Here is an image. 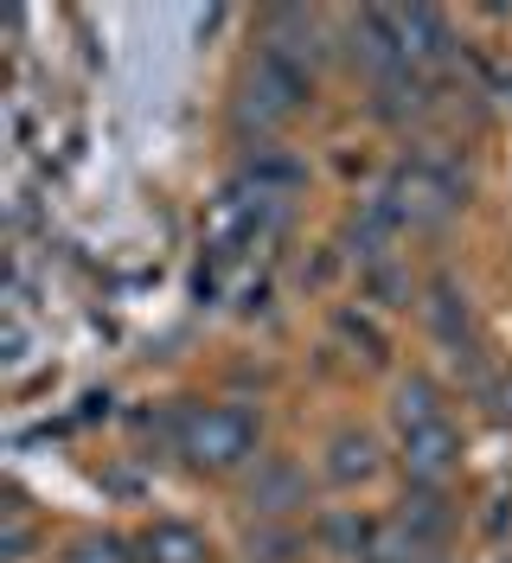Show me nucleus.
Wrapping results in <instances>:
<instances>
[{
	"label": "nucleus",
	"mask_w": 512,
	"mask_h": 563,
	"mask_svg": "<svg viewBox=\"0 0 512 563\" xmlns=\"http://www.w3.org/2000/svg\"><path fill=\"white\" fill-rule=\"evenodd\" d=\"M141 563H211V544H205V531L179 526V519H154V526L141 531Z\"/></svg>",
	"instance_id": "39448f33"
},
{
	"label": "nucleus",
	"mask_w": 512,
	"mask_h": 563,
	"mask_svg": "<svg viewBox=\"0 0 512 563\" xmlns=\"http://www.w3.org/2000/svg\"><path fill=\"white\" fill-rule=\"evenodd\" d=\"M179 455L193 461V467L225 474V467H238V461L257 455V417H250L243 404L193 410V417H179Z\"/></svg>",
	"instance_id": "f03ea898"
},
{
	"label": "nucleus",
	"mask_w": 512,
	"mask_h": 563,
	"mask_svg": "<svg viewBox=\"0 0 512 563\" xmlns=\"http://www.w3.org/2000/svg\"><path fill=\"white\" fill-rule=\"evenodd\" d=\"M26 551H33V526H26V512H20V506H7V526H0V558L20 563Z\"/></svg>",
	"instance_id": "ddd939ff"
},
{
	"label": "nucleus",
	"mask_w": 512,
	"mask_h": 563,
	"mask_svg": "<svg viewBox=\"0 0 512 563\" xmlns=\"http://www.w3.org/2000/svg\"><path fill=\"white\" fill-rule=\"evenodd\" d=\"M327 474H334L340 487L372 481V474H378V442L366 435V429H340V435L327 442Z\"/></svg>",
	"instance_id": "423d86ee"
},
{
	"label": "nucleus",
	"mask_w": 512,
	"mask_h": 563,
	"mask_svg": "<svg viewBox=\"0 0 512 563\" xmlns=\"http://www.w3.org/2000/svg\"><path fill=\"white\" fill-rule=\"evenodd\" d=\"M320 538H327L340 558H366V544H372V526H366V519H352V512H334V519L320 526Z\"/></svg>",
	"instance_id": "f8f14e48"
},
{
	"label": "nucleus",
	"mask_w": 512,
	"mask_h": 563,
	"mask_svg": "<svg viewBox=\"0 0 512 563\" xmlns=\"http://www.w3.org/2000/svg\"><path fill=\"white\" fill-rule=\"evenodd\" d=\"M455 206H461V179L448 167H436V161H410L384 186V211L397 224H443Z\"/></svg>",
	"instance_id": "7ed1b4c3"
},
{
	"label": "nucleus",
	"mask_w": 512,
	"mask_h": 563,
	"mask_svg": "<svg viewBox=\"0 0 512 563\" xmlns=\"http://www.w3.org/2000/svg\"><path fill=\"white\" fill-rule=\"evenodd\" d=\"M404 38H410V58H448V20L436 7H410Z\"/></svg>",
	"instance_id": "6e6552de"
},
{
	"label": "nucleus",
	"mask_w": 512,
	"mask_h": 563,
	"mask_svg": "<svg viewBox=\"0 0 512 563\" xmlns=\"http://www.w3.org/2000/svg\"><path fill=\"white\" fill-rule=\"evenodd\" d=\"M391 410H397V429H410V422H429V417H448V410H443V390L429 385L423 372H410L404 385H397V404H391Z\"/></svg>",
	"instance_id": "1a4fd4ad"
},
{
	"label": "nucleus",
	"mask_w": 512,
	"mask_h": 563,
	"mask_svg": "<svg viewBox=\"0 0 512 563\" xmlns=\"http://www.w3.org/2000/svg\"><path fill=\"white\" fill-rule=\"evenodd\" d=\"M404 538H410V551H423V544H436L443 538V526H448V512H443V499L436 493H416V499H404Z\"/></svg>",
	"instance_id": "9d476101"
},
{
	"label": "nucleus",
	"mask_w": 512,
	"mask_h": 563,
	"mask_svg": "<svg viewBox=\"0 0 512 563\" xmlns=\"http://www.w3.org/2000/svg\"><path fill=\"white\" fill-rule=\"evenodd\" d=\"M500 410H506V417H512V378H506V404H500Z\"/></svg>",
	"instance_id": "4468645a"
},
{
	"label": "nucleus",
	"mask_w": 512,
	"mask_h": 563,
	"mask_svg": "<svg viewBox=\"0 0 512 563\" xmlns=\"http://www.w3.org/2000/svg\"><path fill=\"white\" fill-rule=\"evenodd\" d=\"M65 563H141L122 538H109V531H90V538H77L65 551Z\"/></svg>",
	"instance_id": "9b49d317"
},
{
	"label": "nucleus",
	"mask_w": 512,
	"mask_h": 563,
	"mask_svg": "<svg viewBox=\"0 0 512 563\" xmlns=\"http://www.w3.org/2000/svg\"><path fill=\"white\" fill-rule=\"evenodd\" d=\"M302 467L295 461H263L257 467V481H250V506L257 512H288V506H302Z\"/></svg>",
	"instance_id": "0eeeda50"
},
{
	"label": "nucleus",
	"mask_w": 512,
	"mask_h": 563,
	"mask_svg": "<svg viewBox=\"0 0 512 563\" xmlns=\"http://www.w3.org/2000/svg\"><path fill=\"white\" fill-rule=\"evenodd\" d=\"M404 461H410V474H416L423 487H436V481H448V467L461 461V442H455V422H448V417L410 422V429H404Z\"/></svg>",
	"instance_id": "20e7f679"
},
{
	"label": "nucleus",
	"mask_w": 512,
	"mask_h": 563,
	"mask_svg": "<svg viewBox=\"0 0 512 563\" xmlns=\"http://www.w3.org/2000/svg\"><path fill=\"white\" fill-rule=\"evenodd\" d=\"M302 103H307V70L263 45L257 65L243 70V84H238V122L257 129V135H270L288 115H302Z\"/></svg>",
	"instance_id": "f257e3e1"
}]
</instances>
